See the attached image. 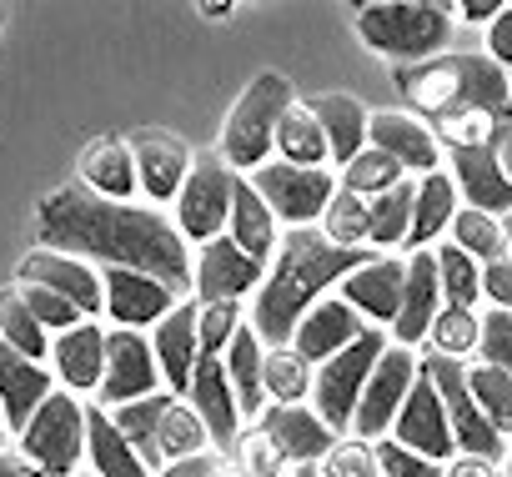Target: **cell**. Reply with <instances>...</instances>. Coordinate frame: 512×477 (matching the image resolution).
Listing matches in <instances>:
<instances>
[{
    "instance_id": "e7e4bbea",
    "label": "cell",
    "mask_w": 512,
    "mask_h": 477,
    "mask_svg": "<svg viewBox=\"0 0 512 477\" xmlns=\"http://www.w3.org/2000/svg\"><path fill=\"white\" fill-rule=\"evenodd\" d=\"M507 447H512V442H507Z\"/></svg>"
},
{
    "instance_id": "f1b7e54d",
    "label": "cell",
    "mask_w": 512,
    "mask_h": 477,
    "mask_svg": "<svg viewBox=\"0 0 512 477\" xmlns=\"http://www.w3.org/2000/svg\"><path fill=\"white\" fill-rule=\"evenodd\" d=\"M312 116L322 121L327 131V146H332V161H357L367 151V126H372V111L357 101V96H342V91H327V96H312L307 101Z\"/></svg>"
},
{
    "instance_id": "b9f144b4",
    "label": "cell",
    "mask_w": 512,
    "mask_h": 477,
    "mask_svg": "<svg viewBox=\"0 0 512 477\" xmlns=\"http://www.w3.org/2000/svg\"><path fill=\"white\" fill-rule=\"evenodd\" d=\"M477 337H482V312H472V307H442L427 332L432 357H452V362L477 357Z\"/></svg>"
},
{
    "instance_id": "836d02e7",
    "label": "cell",
    "mask_w": 512,
    "mask_h": 477,
    "mask_svg": "<svg viewBox=\"0 0 512 477\" xmlns=\"http://www.w3.org/2000/svg\"><path fill=\"white\" fill-rule=\"evenodd\" d=\"M277 156L287 166H312V171L332 161L327 131H322V121L312 116L307 101H292V111L282 116V126H277Z\"/></svg>"
},
{
    "instance_id": "8d00e7d4",
    "label": "cell",
    "mask_w": 512,
    "mask_h": 477,
    "mask_svg": "<svg viewBox=\"0 0 512 477\" xmlns=\"http://www.w3.org/2000/svg\"><path fill=\"white\" fill-rule=\"evenodd\" d=\"M262 392H267L272 407H297L302 397H312V367L292 347H267V357H262Z\"/></svg>"
},
{
    "instance_id": "9c48e42d",
    "label": "cell",
    "mask_w": 512,
    "mask_h": 477,
    "mask_svg": "<svg viewBox=\"0 0 512 477\" xmlns=\"http://www.w3.org/2000/svg\"><path fill=\"white\" fill-rule=\"evenodd\" d=\"M231 186H236V171L221 156H196L191 161V176L176 196V231L186 236V242L206 247V242H216V236H226Z\"/></svg>"
},
{
    "instance_id": "52a82bcc",
    "label": "cell",
    "mask_w": 512,
    "mask_h": 477,
    "mask_svg": "<svg viewBox=\"0 0 512 477\" xmlns=\"http://www.w3.org/2000/svg\"><path fill=\"white\" fill-rule=\"evenodd\" d=\"M21 457L41 472V477H76L81 457H86V407L71 392H51L36 417L21 432Z\"/></svg>"
},
{
    "instance_id": "f907efd6",
    "label": "cell",
    "mask_w": 512,
    "mask_h": 477,
    "mask_svg": "<svg viewBox=\"0 0 512 477\" xmlns=\"http://www.w3.org/2000/svg\"><path fill=\"white\" fill-rule=\"evenodd\" d=\"M372 452H377V472H382V477H442V462H427V457L397 447L392 437L372 442Z\"/></svg>"
},
{
    "instance_id": "d6a6232c",
    "label": "cell",
    "mask_w": 512,
    "mask_h": 477,
    "mask_svg": "<svg viewBox=\"0 0 512 477\" xmlns=\"http://www.w3.org/2000/svg\"><path fill=\"white\" fill-rule=\"evenodd\" d=\"M457 216V186L447 171H432L417 181V201H412V231H407V247L412 252H432L437 236L452 226Z\"/></svg>"
},
{
    "instance_id": "ba28073f",
    "label": "cell",
    "mask_w": 512,
    "mask_h": 477,
    "mask_svg": "<svg viewBox=\"0 0 512 477\" xmlns=\"http://www.w3.org/2000/svg\"><path fill=\"white\" fill-rule=\"evenodd\" d=\"M256 186V196H262L272 206L277 221H287L292 231H307L327 216L332 196H337V176L327 166H287V161H267V166H256L246 176Z\"/></svg>"
},
{
    "instance_id": "c3c4849f",
    "label": "cell",
    "mask_w": 512,
    "mask_h": 477,
    "mask_svg": "<svg viewBox=\"0 0 512 477\" xmlns=\"http://www.w3.org/2000/svg\"><path fill=\"white\" fill-rule=\"evenodd\" d=\"M477 357L497 372L512 377V312H482V337H477Z\"/></svg>"
},
{
    "instance_id": "ee69618b",
    "label": "cell",
    "mask_w": 512,
    "mask_h": 477,
    "mask_svg": "<svg viewBox=\"0 0 512 477\" xmlns=\"http://www.w3.org/2000/svg\"><path fill=\"white\" fill-rule=\"evenodd\" d=\"M412 201H417V181H402V186H392V191H382L372 201L367 247H397V242H407V231H412Z\"/></svg>"
},
{
    "instance_id": "6125c7cd",
    "label": "cell",
    "mask_w": 512,
    "mask_h": 477,
    "mask_svg": "<svg viewBox=\"0 0 512 477\" xmlns=\"http://www.w3.org/2000/svg\"><path fill=\"white\" fill-rule=\"evenodd\" d=\"M76 477H91V472H76Z\"/></svg>"
},
{
    "instance_id": "44dd1931",
    "label": "cell",
    "mask_w": 512,
    "mask_h": 477,
    "mask_svg": "<svg viewBox=\"0 0 512 477\" xmlns=\"http://www.w3.org/2000/svg\"><path fill=\"white\" fill-rule=\"evenodd\" d=\"M442 312V287H437V262L432 252H412L407 257V287H402V307H397V322H392V347H417L427 342L432 322Z\"/></svg>"
},
{
    "instance_id": "1f68e13d",
    "label": "cell",
    "mask_w": 512,
    "mask_h": 477,
    "mask_svg": "<svg viewBox=\"0 0 512 477\" xmlns=\"http://www.w3.org/2000/svg\"><path fill=\"white\" fill-rule=\"evenodd\" d=\"M81 186L106 196V201H121L136 191V156H131V141H91L81 151Z\"/></svg>"
},
{
    "instance_id": "e0dca14e",
    "label": "cell",
    "mask_w": 512,
    "mask_h": 477,
    "mask_svg": "<svg viewBox=\"0 0 512 477\" xmlns=\"http://www.w3.org/2000/svg\"><path fill=\"white\" fill-rule=\"evenodd\" d=\"M407 287V262L402 257H372L352 277H342V302L367 322V327H392Z\"/></svg>"
},
{
    "instance_id": "4316f807",
    "label": "cell",
    "mask_w": 512,
    "mask_h": 477,
    "mask_svg": "<svg viewBox=\"0 0 512 477\" xmlns=\"http://www.w3.org/2000/svg\"><path fill=\"white\" fill-rule=\"evenodd\" d=\"M196 312H201V307L181 302L176 312H166V317L156 322V337H151V352H156L161 382H166L176 397H186L191 372H196V357H201V347H196Z\"/></svg>"
},
{
    "instance_id": "83f0119b",
    "label": "cell",
    "mask_w": 512,
    "mask_h": 477,
    "mask_svg": "<svg viewBox=\"0 0 512 477\" xmlns=\"http://www.w3.org/2000/svg\"><path fill=\"white\" fill-rule=\"evenodd\" d=\"M226 236L246 252V257H256V262H267L272 252H277V216H272V206L256 196V186L246 181V176H236V186H231V221H226Z\"/></svg>"
},
{
    "instance_id": "7c38bea8",
    "label": "cell",
    "mask_w": 512,
    "mask_h": 477,
    "mask_svg": "<svg viewBox=\"0 0 512 477\" xmlns=\"http://www.w3.org/2000/svg\"><path fill=\"white\" fill-rule=\"evenodd\" d=\"M161 387V367H156V352L141 332H126V327H111L106 332V372H101V387H96V407H126V402H141V397H156Z\"/></svg>"
},
{
    "instance_id": "6da1fadb",
    "label": "cell",
    "mask_w": 512,
    "mask_h": 477,
    "mask_svg": "<svg viewBox=\"0 0 512 477\" xmlns=\"http://www.w3.org/2000/svg\"><path fill=\"white\" fill-rule=\"evenodd\" d=\"M36 226H41L46 252H66L81 262H106V267L156 277L176 297L191 287V242L176 231V221H166L151 206L106 201L76 181V186H56L41 201Z\"/></svg>"
},
{
    "instance_id": "e575fe53",
    "label": "cell",
    "mask_w": 512,
    "mask_h": 477,
    "mask_svg": "<svg viewBox=\"0 0 512 477\" xmlns=\"http://www.w3.org/2000/svg\"><path fill=\"white\" fill-rule=\"evenodd\" d=\"M0 342L16 347V352H21V357H31V362H51V332L31 317V307H26L21 287L0 292Z\"/></svg>"
},
{
    "instance_id": "484cf974",
    "label": "cell",
    "mask_w": 512,
    "mask_h": 477,
    "mask_svg": "<svg viewBox=\"0 0 512 477\" xmlns=\"http://www.w3.org/2000/svg\"><path fill=\"white\" fill-rule=\"evenodd\" d=\"M186 397H191V407H196V417L206 422V432H211L216 447H226V442L241 437V407H236V392H231V382H226L221 357H196V372H191Z\"/></svg>"
},
{
    "instance_id": "7dc6e473",
    "label": "cell",
    "mask_w": 512,
    "mask_h": 477,
    "mask_svg": "<svg viewBox=\"0 0 512 477\" xmlns=\"http://www.w3.org/2000/svg\"><path fill=\"white\" fill-rule=\"evenodd\" d=\"M21 297H26V307H31V317L51 332V337H61V332H71V327H81L86 317L66 302V297H56V292H46V287H31V282H21Z\"/></svg>"
},
{
    "instance_id": "11a10c76",
    "label": "cell",
    "mask_w": 512,
    "mask_h": 477,
    "mask_svg": "<svg viewBox=\"0 0 512 477\" xmlns=\"http://www.w3.org/2000/svg\"><path fill=\"white\" fill-rule=\"evenodd\" d=\"M156 477H221V457H216V452H196V457L166 462Z\"/></svg>"
},
{
    "instance_id": "681fc988",
    "label": "cell",
    "mask_w": 512,
    "mask_h": 477,
    "mask_svg": "<svg viewBox=\"0 0 512 477\" xmlns=\"http://www.w3.org/2000/svg\"><path fill=\"white\" fill-rule=\"evenodd\" d=\"M317 477H377V452L372 442H337L322 462H317Z\"/></svg>"
},
{
    "instance_id": "4dcf8cb0",
    "label": "cell",
    "mask_w": 512,
    "mask_h": 477,
    "mask_svg": "<svg viewBox=\"0 0 512 477\" xmlns=\"http://www.w3.org/2000/svg\"><path fill=\"white\" fill-rule=\"evenodd\" d=\"M262 357H267L262 337H256V332L241 322V327H236V337H231V342H226V352H221V367H226V382H231V392H236L241 417H262V412H267V392H262Z\"/></svg>"
},
{
    "instance_id": "4fadbf2b",
    "label": "cell",
    "mask_w": 512,
    "mask_h": 477,
    "mask_svg": "<svg viewBox=\"0 0 512 477\" xmlns=\"http://www.w3.org/2000/svg\"><path fill=\"white\" fill-rule=\"evenodd\" d=\"M387 437L397 447L427 457V462H452L457 457V442H452V427H447V407H442V397H437V387H432V377L422 367H417V382H412V392H407V402H402V412H397Z\"/></svg>"
},
{
    "instance_id": "bcb514c9",
    "label": "cell",
    "mask_w": 512,
    "mask_h": 477,
    "mask_svg": "<svg viewBox=\"0 0 512 477\" xmlns=\"http://www.w3.org/2000/svg\"><path fill=\"white\" fill-rule=\"evenodd\" d=\"M241 322H246V317H241L236 302H211V307H201V312H196V347H201V357H221Z\"/></svg>"
},
{
    "instance_id": "9f6ffc18",
    "label": "cell",
    "mask_w": 512,
    "mask_h": 477,
    "mask_svg": "<svg viewBox=\"0 0 512 477\" xmlns=\"http://www.w3.org/2000/svg\"><path fill=\"white\" fill-rule=\"evenodd\" d=\"M442 477H507L497 462H487V457H467V452H457L452 462H442Z\"/></svg>"
},
{
    "instance_id": "f35d334b",
    "label": "cell",
    "mask_w": 512,
    "mask_h": 477,
    "mask_svg": "<svg viewBox=\"0 0 512 477\" xmlns=\"http://www.w3.org/2000/svg\"><path fill=\"white\" fill-rule=\"evenodd\" d=\"M447 231H452L447 242H452L457 252H467L477 267L497 262V257H502V247H507L502 221H497V216H487V211H472V206H462V211L452 216V226H447Z\"/></svg>"
},
{
    "instance_id": "d6986e66",
    "label": "cell",
    "mask_w": 512,
    "mask_h": 477,
    "mask_svg": "<svg viewBox=\"0 0 512 477\" xmlns=\"http://www.w3.org/2000/svg\"><path fill=\"white\" fill-rule=\"evenodd\" d=\"M56 392V372L46 362H31L21 357L16 347L0 342V417H6V427L21 437L26 422L36 417V407Z\"/></svg>"
},
{
    "instance_id": "7402d4cb",
    "label": "cell",
    "mask_w": 512,
    "mask_h": 477,
    "mask_svg": "<svg viewBox=\"0 0 512 477\" xmlns=\"http://www.w3.org/2000/svg\"><path fill=\"white\" fill-rule=\"evenodd\" d=\"M61 382V392L81 397V392H96L101 387V372H106V332L96 322H81L61 337H51V362H46Z\"/></svg>"
},
{
    "instance_id": "94428289",
    "label": "cell",
    "mask_w": 512,
    "mask_h": 477,
    "mask_svg": "<svg viewBox=\"0 0 512 477\" xmlns=\"http://www.w3.org/2000/svg\"><path fill=\"white\" fill-rule=\"evenodd\" d=\"M6 437H11V427H6V417H0V447H6Z\"/></svg>"
},
{
    "instance_id": "680465c9",
    "label": "cell",
    "mask_w": 512,
    "mask_h": 477,
    "mask_svg": "<svg viewBox=\"0 0 512 477\" xmlns=\"http://www.w3.org/2000/svg\"><path fill=\"white\" fill-rule=\"evenodd\" d=\"M0 477H41L26 457H6V452H0Z\"/></svg>"
},
{
    "instance_id": "ffe728a7",
    "label": "cell",
    "mask_w": 512,
    "mask_h": 477,
    "mask_svg": "<svg viewBox=\"0 0 512 477\" xmlns=\"http://www.w3.org/2000/svg\"><path fill=\"white\" fill-rule=\"evenodd\" d=\"M367 146L392 156L402 171H422V176H432L437 161H442V146L427 131V121H417L407 111H377L372 126H367Z\"/></svg>"
},
{
    "instance_id": "f5cc1de1",
    "label": "cell",
    "mask_w": 512,
    "mask_h": 477,
    "mask_svg": "<svg viewBox=\"0 0 512 477\" xmlns=\"http://www.w3.org/2000/svg\"><path fill=\"white\" fill-rule=\"evenodd\" d=\"M482 302L492 312H512V262L507 257H497V262L482 267Z\"/></svg>"
},
{
    "instance_id": "816d5d0a",
    "label": "cell",
    "mask_w": 512,
    "mask_h": 477,
    "mask_svg": "<svg viewBox=\"0 0 512 477\" xmlns=\"http://www.w3.org/2000/svg\"><path fill=\"white\" fill-rule=\"evenodd\" d=\"M241 462H246V472H251V477H282V472L292 467V462L272 447V437H262V432H251V437H246Z\"/></svg>"
},
{
    "instance_id": "db71d44e",
    "label": "cell",
    "mask_w": 512,
    "mask_h": 477,
    "mask_svg": "<svg viewBox=\"0 0 512 477\" xmlns=\"http://www.w3.org/2000/svg\"><path fill=\"white\" fill-rule=\"evenodd\" d=\"M487 61H497L502 71H512V6H502L497 16H492V26H487V51H482Z\"/></svg>"
},
{
    "instance_id": "5bb4252c",
    "label": "cell",
    "mask_w": 512,
    "mask_h": 477,
    "mask_svg": "<svg viewBox=\"0 0 512 477\" xmlns=\"http://www.w3.org/2000/svg\"><path fill=\"white\" fill-rule=\"evenodd\" d=\"M267 277V262L246 257L231 236H216V242H206L196 257H191V287L201 297V307L211 302H241L246 292H256Z\"/></svg>"
},
{
    "instance_id": "30bf717a",
    "label": "cell",
    "mask_w": 512,
    "mask_h": 477,
    "mask_svg": "<svg viewBox=\"0 0 512 477\" xmlns=\"http://www.w3.org/2000/svg\"><path fill=\"white\" fill-rule=\"evenodd\" d=\"M422 372L432 377V387H437V397H442V407H447V427H452L457 452L497 462V457L507 452V437H502V432L482 417V407L472 402V392H467V362L427 357V362H422Z\"/></svg>"
},
{
    "instance_id": "8992f818",
    "label": "cell",
    "mask_w": 512,
    "mask_h": 477,
    "mask_svg": "<svg viewBox=\"0 0 512 477\" xmlns=\"http://www.w3.org/2000/svg\"><path fill=\"white\" fill-rule=\"evenodd\" d=\"M382 352H387L382 327H367L352 347H342L332 362H322V367L312 372V412H317L337 437L352 432V412H357L362 387H367V377H372V367H377Z\"/></svg>"
},
{
    "instance_id": "603a6c76",
    "label": "cell",
    "mask_w": 512,
    "mask_h": 477,
    "mask_svg": "<svg viewBox=\"0 0 512 477\" xmlns=\"http://www.w3.org/2000/svg\"><path fill=\"white\" fill-rule=\"evenodd\" d=\"M262 437H272V447L292 462V467H302V462H322L332 447H337V432L312 412V407H267L262 412Z\"/></svg>"
},
{
    "instance_id": "5b68a950",
    "label": "cell",
    "mask_w": 512,
    "mask_h": 477,
    "mask_svg": "<svg viewBox=\"0 0 512 477\" xmlns=\"http://www.w3.org/2000/svg\"><path fill=\"white\" fill-rule=\"evenodd\" d=\"M292 101H297L292 81L277 76V71H262L236 96V106H231V116L221 126V151L216 156L236 176H251L256 166H267V156L277 151V126L292 111Z\"/></svg>"
},
{
    "instance_id": "f6af8a7d",
    "label": "cell",
    "mask_w": 512,
    "mask_h": 477,
    "mask_svg": "<svg viewBox=\"0 0 512 477\" xmlns=\"http://www.w3.org/2000/svg\"><path fill=\"white\" fill-rule=\"evenodd\" d=\"M407 181V171L392 161V156H382V151H362L357 161H347L342 166V191H352V196H367V201H377L382 191H392V186H402Z\"/></svg>"
},
{
    "instance_id": "60d3db41",
    "label": "cell",
    "mask_w": 512,
    "mask_h": 477,
    "mask_svg": "<svg viewBox=\"0 0 512 477\" xmlns=\"http://www.w3.org/2000/svg\"><path fill=\"white\" fill-rule=\"evenodd\" d=\"M367 231H372V201L337 186V196H332V206H327V216H322V236H327L332 247L367 252Z\"/></svg>"
},
{
    "instance_id": "3957f363",
    "label": "cell",
    "mask_w": 512,
    "mask_h": 477,
    "mask_svg": "<svg viewBox=\"0 0 512 477\" xmlns=\"http://www.w3.org/2000/svg\"><path fill=\"white\" fill-rule=\"evenodd\" d=\"M397 91L427 116H457V111H492L502 121H512V76L472 51L457 56H432L422 66H397Z\"/></svg>"
},
{
    "instance_id": "f546056e",
    "label": "cell",
    "mask_w": 512,
    "mask_h": 477,
    "mask_svg": "<svg viewBox=\"0 0 512 477\" xmlns=\"http://www.w3.org/2000/svg\"><path fill=\"white\" fill-rule=\"evenodd\" d=\"M86 462H91V477H156L141 452L116 432L111 412L106 407H86Z\"/></svg>"
},
{
    "instance_id": "d4e9b609",
    "label": "cell",
    "mask_w": 512,
    "mask_h": 477,
    "mask_svg": "<svg viewBox=\"0 0 512 477\" xmlns=\"http://www.w3.org/2000/svg\"><path fill=\"white\" fill-rule=\"evenodd\" d=\"M131 156H136V186L151 196V201H176L186 176H191V151L176 141V136H161V131H146L131 141Z\"/></svg>"
},
{
    "instance_id": "277c9868",
    "label": "cell",
    "mask_w": 512,
    "mask_h": 477,
    "mask_svg": "<svg viewBox=\"0 0 512 477\" xmlns=\"http://www.w3.org/2000/svg\"><path fill=\"white\" fill-rule=\"evenodd\" d=\"M452 26H457V16L442 0H387V6L357 11L362 46L397 66H422V61L442 56L452 41Z\"/></svg>"
},
{
    "instance_id": "8fae6325",
    "label": "cell",
    "mask_w": 512,
    "mask_h": 477,
    "mask_svg": "<svg viewBox=\"0 0 512 477\" xmlns=\"http://www.w3.org/2000/svg\"><path fill=\"white\" fill-rule=\"evenodd\" d=\"M417 367L422 362L407 347H387L377 357V367H372V377L362 387V402L352 412V437L357 442H382L392 432V422H397V412H402V402H407V392L417 382Z\"/></svg>"
},
{
    "instance_id": "ac0fdd59",
    "label": "cell",
    "mask_w": 512,
    "mask_h": 477,
    "mask_svg": "<svg viewBox=\"0 0 512 477\" xmlns=\"http://www.w3.org/2000/svg\"><path fill=\"white\" fill-rule=\"evenodd\" d=\"M362 332H367V322H362L342 297H322V302L297 322V332H292V352H297L307 367H322V362H332L342 347H352Z\"/></svg>"
},
{
    "instance_id": "ab89813d",
    "label": "cell",
    "mask_w": 512,
    "mask_h": 477,
    "mask_svg": "<svg viewBox=\"0 0 512 477\" xmlns=\"http://www.w3.org/2000/svg\"><path fill=\"white\" fill-rule=\"evenodd\" d=\"M156 447H161V467H166V462H181V457L211 452V432H206V422L196 417V407H191V402H171V407H166V417H161Z\"/></svg>"
},
{
    "instance_id": "7a4b0ae2",
    "label": "cell",
    "mask_w": 512,
    "mask_h": 477,
    "mask_svg": "<svg viewBox=\"0 0 512 477\" xmlns=\"http://www.w3.org/2000/svg\"><path fill=\"white\" fill-rule=\"evenodd\" d=\"M362 262H372V252L332 247L317 226L282 236V242H277V262L262 277L256 302L246 312V327L262 337V347H292L297 322L322 302L327 287H337L342 277H352Z\"/></svg>"
},
{
    "instance_id": "2e32d148",
    "label": "cell",
    "mask_w": 512,
    "mask_h": 477,
    "mask_svg": "<svg viewBox=\"0 0 512 477\" xmlns=\"http://www.w3.org/2000/svg\"><path fill=\"white\" fill-rule=\"evenodd\" d=\"M21 282H31V287H46V292H56V297H66L86 322H96L101 312H106V292H101V277L81 262V257H66V252H31L26 262H21Z\"/></svg>"
},
{
    "instance_id": "cb8c5ba5",
    "label": "cell",
    "mask_w": 512,
    "mask_h": 477,
    "mask_svg": "<svg viewBox=\"0 0 512 477\" xmlns=\"http://www.w3.org/2000/svg\"><path fill=\"white\" fill-rule=\"evenodd\" d=\"M452 186L472 211H487L497 221L512 216V176L502 171V156L487 151H452Z\"/></svg>"
},
{
    "instance_id": "d590c367",
    "label": "cell",
    "mask_w": 512,
    "mask_h": 477,
    "mask_svg": "<svg viewBox=\"0 0 512 477\" xmlns=\"http://www.w3.org/2000/svg\"><path fill=\"white\" fill-rule=\"evenodd\" d=\"M432 262H437V287H442V307H472L482 302V267L457 252L452 242H437L432 247Z\"/></svg>"
},
{
    "instance_id": "74e56055",
    "label": "cell",
    "mask_w": 512,
    "mask_h": 477,
    "mask_svg": "<svg viewBox=\"0 0 512 477\" xmlns=\"http://www.w3.org/2000/svg\"><path fill=\"white\" fill-rule=\"evenodd\" d=\"M176 397H141V402H126V407H111V422H116V432L141 452V462L151 467V462H161V447H156V432H161V417H166V407H171Z\"/></svg>"
},
{
    "instance_id": "7bdbcfd3",
    "label": "cell",
    "mask_w": 512,
    "mask_h": 477,
    "mask_svg": "<svg viewBox=\"0 0 512 477\" xmlns=\"http://www.w3.org/2000/svg\"><path fill=\"white\" fill-rule=\"evenodd\" d=\"M467 392L482 407V417L512 442V377L487 362H467Z\"/></svg>"
},
{
    "instance_id": "6f0895ef",
    "label": "cell",
    "mask_w": 512,
    "mask_h": 477,
    "mask_svg": "<svg viewBox=\"0 0 512 477\" xmlns=\"http://www.w3.org/2000/svg\"><path fill=\"white\" fill-rule=\"evenodd\" d=\"M497 11H502L497 0H462V6H452V16L457 21H472V26H492Z\"/></svg>"
},
{
    "instance_id": "be15d7a7",
    "label": "cell",
    "mask_w": 512,
    "mask_h": 477,
    "mask_svg": "<svg viewBox=\"0 0 512 477\" xmlns=\"http://www.w3.org/2000/svg\"><path fill=\"white\" fill-rule=\"evenodd\" d=\"M502 472H507V477H512V467H502Z\"/></svg>"
},
{
    "instance_id": "9a60e30c",
    "label": "cell",
    "mask_w": 512,
    "mask_h": 477,
    "mask_svg": "<svg viewBox=\"0 0 512 477\" xmlns=\"http://www.w3.org/2000/svg\"><path fill=\"white\" fill-rule=\"evenodd\" d=\"M101 292H106V312L111 327H126V332H141L151 322H161L166 312L181 307V297L156 282V277H141V272H126V267H106L101 272Z\"/></svg>"
},
{
    "instance_id": "91938a15",
    "label": "cell",
    "mask_w": 512,
    "mask_h": 477,
    "mask_svg": "<svg viewBox=\"0 0 512 477\" xmlns=\"http://www.w3.org/2000/svg\"><path fill=\"white\" fill-rule=\"evenodd\" d=\"M502 231H507V247H502V257H507V262H512V216H507V221H502Z\"/></svg>"
}]
</instances>
